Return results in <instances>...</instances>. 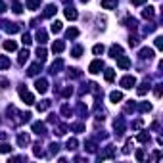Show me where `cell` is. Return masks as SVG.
I'll use <instances>...</instances> for the list:
<instances>
[{"label": "cell", "mask_w": 163, "mask_h": 163, "mask_svg": "<svg viewBox=\"0 0 163 163\" xmlns=\"http://www.w3.org/2000/svg\"><path fill=\"white\" fill-rule=\"evenodd\" d=\"M19 98L23 100L27 106H31V104H35V98H33V94L27 88H23V87H19Z\"/></svg>", "instance_id": "6da1fadb"}, {"label": "cell", "mask_w": 163, "mask_h": 163, "mask_svg": "<svg viewBox=\"0 0 163 163\" xmlns=\"http://www.w3.org/2000/svg\"><path fill=\"white\" fill-rule=\"evenodd\" d=\"M134 84H136V79H134L132 75H127V77H123V79H121V87L123 88H132Z\"/></svg>", "instance_id": "7a4b0ae2"}, {"label": "cell", "mask_w": 163, "mask_h": 163, "mask_svg": "<svg viewBox=\"0 0 163 163\" xmlns=\"http://www.w3.org/2000/svg\"><path fill=\"white\" fill-rule=\"evenodd\" d=\"M102 67H104V63L100 61V60H94L90 63V67H88V71L92 73V75H96V73H100L102 71Z\"/></svg>", "instance_id": "3957f363"}, {"label": "cell", "mask_w": 163, "mask_h": 163, "mask_svg": "<svg viewBox=\"0 0 163 163\" xmlns=\"http://www.w3.org/2000/svg\"><path fill=\"white\" fill-rule=\"evenodd\" d=\"M35 88H37L40 94H44V92L48 90V83H46V79H37V81H35Z\"/></svg>", "instance_id": "277c9868"}, {"label": "cell", "mask_w": 163, "mask_h": 163, "mask_svg": "<svg viewBox=\"0 0 163 163\" xmlns=\"http://www.w3.org/2000/svg\"><path fill=\"white\" fill-rule=\"evenodd\" d=\"M115 60H117V65L121 67V69H129V67H131V60L125 58V56H117Z\"/></svg>", "instance_id": "5b68a950"}, {"label": "cell", "mask_w": 163, "mask_h": 163, "mask_svg": "<svg viewBox=\"0 0 163 163\" xmlns=\"http://www.w3.org/2000/svg\"><path fill=\"white\" fill-rule=\"evenodd\" d=\"M63 50H65V42H63V40L54 42V46H52V52H54V54H61Z\"/></svg>", "instance_id": "8992f818"}, {"label": "cell", "mask_w": 163, "mask_h": 163, "mask_svg": "<svg viewBox=\"0 0 163 163\" xmlns=\"http://www.w3.org/2000/svg\"><path fill=\"white\" fill-rule=\"evenodd\" d=\"M65 17L67 19H77V17H79V13H77V10L73 8V6H67V8H65Z\"/></svg>", "instance_id": "52a82bcc"}, {"label": "cell", "mask_w": 163, "mask_h": 163, "mask_svg": "<svg viewBox=\"0 0 163 163\" xmlns=\"http://www.w3.org/2000/svg\"><path fill=\"white\" fill-rule=\"evenodd\" d=\"M140 58L142 60H152L154 58V50L152 48H142V50H140Z\"/></svg>", "instance_id": "ba28073f"}, {"label": "cell", "mask_w": 163, "mask_h": 163, "mask_svg": "<svg viewBox=\"0 0 163 163\" xmlns=\"http://www.w3.org/2000/svg\"><path fill=\"white\" fill-rule=\"evenodd\" d=\"M40 69H42V65H40V61H39V63H33L27 73H29L31 77H35V75H39V73H40Z\"/></svg>", "instance_id": "9c48e42d"}, {"label": "cell", "mask_w": 163, "mask_h": 163, "mask_svg": "<svg viewBox=\"0 0 163 163\" xmlns=\"http://www.w3.org/2000/svg\"><path fill=\"white\" fill-rule=\"evenodd\" d=\"M121 46H119V44H113L111 48H109V56H111V58H117V56H121Z\"/></svg>", "instance_id": "30bf717a"}, {"label": "cell", "mask_w": 163, "mask_h": 163, "mask_svg": "<svg viewBox=\"0 0 163 163\" xmlns=\"http://www.w3.org/2000/svg\"><path fill=\"white\" fill-rule=\"evenodd\" d=\"M56 10H58V8H56V4H48L46 10H44V17H52L56 13Z\"/></svg>", "instance_id": "8fae6325"}, {"label": "cell", "mask_w": 163, "mask_h": 163, "mask_svg": "<svg viewBox=\"0 0 163 163\" xmlns=\"http://www.w3.org/2000/svg\"><path fill=\"white\" fill-rule=\"evenodd\" d=\"M102 8H106V10L117 8V2H115V0H102Z\"/></svg>", "instance_id": "7c38bea8"}, {"label": "cell", "mask_w": 163, "mask_h": 163, "mask_svg": "<svg viewBox=\"0 0 163 163\" xmlns=\"http://www.w3.org/2000/svg\"><path fill=\"white\" fill-rule=\"evenodd\" d=\"M109 100L117 104V102H121V100H123V94H121V92H117V90H113L111 94H109Z\"/></svg>", "instance_id": "4fadbf2b"}, {"label": "cell", "mask_w": 163, "mask_h": 163, "mask_svg": "<svg viewBox=\"0 0 163 163\" xmlns=\"http://www.w3.org/2000/svg\"><path fill=\"white\" fill-rule=\"evenodd\" d=\"M46 56H48V52L44 50V48H40V46H39V48H37V58H39V61H44V60H46Z\"/></svg>", "instance_id": "5bb4252c"}, {"label": "cell", "mask_w": 163, "mask_h": 163, "mask_svg": "<svg viewBox=\"0 0 163 163\" xmlns=\"http://www.w3.org/2000/svg\"><path fill=\"white\" fill-rule=\"evenodd\" d=\"M16 48H17V44H16L13 40H6V42H4V50H8V52H13Z\"/></svg>", "instance_id": "9a60e30c"}, {"label": "cell", "mask_w": 163, "mask_h": 163, "mask_svg": "<svg viewBox=\"0 0 163 163\" xmlns=\"http://www.w3.org/2000/svg\"><path fill=\"white\" fill-rule=\"evenodd\" d=\"M17 144H19V146H27V144H29V136L21 132L19 136H17Z\"/></svg>", "instance_id": "2e32d148"}, {"label": "cell", "mask_w": 163, "mask_h": 163, "mask_svg": "<svg viewBox=\"0 0 163 163\" xmlns=\"http://www.w3.org/2000/svg\"><path fill=\"white\" fill-rule=\"evenodd\" d=\"M27 58H29V50L25 48V50H21V52H19V65H23V63L27 61Z\"/></svg>", "instance_id": "e0dca14e"}, {"label": "cell", "mask_w": 163, "mask_h": 163, "mask_svg": "<svg viewBox=\"0 0 163 163\" xmlns=\"http://www.w3.org/2000/svg\"><path fill=\"white\" fill-rule=\"evenodd\" d=\"M27 8H29V10H37L39 8V6H40V0H27Z\"/></svg>", "instance_id": "ac0fdd59"}, {"label": "cell", "mask_w": 163, "mask_h": 163, "mask_svg": "<svg viewBox=\"0 0 163 163\" xmlns=\"http://www.w3.org/2000/svg\"><path fill=\"white\" fill-rule=\"evenodd\" d=\"M48 108H50V102H48V100H42V102L37 104V109H39V111H46Z\"/></svg>", "instance_id": "d6986e66"}, {"label": "cell", "mask_w": 163, "mask_h": 163, "mask_svg": "<svg viewBox=\"0 0 163 163\" xmlns=\"http://www.w3.org/2000/svg\"><path fill=\"white\" fill-rule=\"evenodd\" d=\"M8 67H10V58L0 56V69H8Z\"/></svg>", "instance_id": "ffe728a7"}, {"label": "cell", "mask_w": 163, "mask_h": 163, "mask_svg": "<svg viewBox=\"0 0 163 163\" xmlns=\"http://www.w3.org/2000/svg\"><path fill=\"white\" fill-rule=\"evenodd\" d=\"M37 40L40 42V44H44V42L48 40V35H46V31H39V33H37Z\"/></svg>", "instance_id": "44dd1931"}, {"label": "cell", "mask_w": 163, "mask_h": 163, "mask_svg": "<svg viewBox=\"0 0 163 163\" xmlns=\"http://www.w3.org/2000/svg\"><path fill=\"white\" fill-rule=\"evenodd\" d=\"M33 131L37 132V134H42L46 129H44V125H42V123H33Z\"/></svg>", "instance_id": "7402d4cb"}, {"label": "cell", "mask_w": 163, "mask_h": 163, "mask_svg": "<svg viewBox=\"0 0 163 163\" xmlns=\"http://www.w3.org/2000/svg\"><path fill=\"white\" fill-rule=\"evenodd\" d=\"M154 10H155V8H152V6H150V8H146V10L142 12V16H144L146 19H152V17H154V13H155Z\"/></svg>", "instance_id": "603a6c76"}, {"label": "cell", "mask_w": 163, "mask_h": 163, "mask_svg": "<svg viewBox=\"0 0 163 163\" xmlns=\"http://www.w3.org/2000/svg\"><path fill=\"white\" fill-rule=\"evenodd\" d=\"M115 131H117L119 134L125 131V123H123V119H117V121H115Z\"/></svg>", "instance_id": "cb8c5ba5"}, {"label": "cell", "mask_w": 163, "mask_h": 163, "mask_svg": "<svg viewBox=\"0 0 163 163\" xmlns=\"http://www.w3.org/2000/svg\"><path fill=\"white\" fill-rule=\"evenodd\" d=\"M148 88H150V84H148V83H144V84H140V88L136 90V92H138V96H144L146 92H148Z\"/></svg>", "instance_id": "d4e9b609"}, {"label": "cell", "mask_w": 163, "mask_h": 163, "mask_svg": "<svg viewBox=\"0 0 163 163\" xmlns=\"http://www.w3.org/2000/svg\"><path fill=\"white\" fill-rule=\"evenodd\" d=\"M50 31H52V33H60V31H61V21H54L52 27H50Z\"/></svg>", "instance_id": "484cf974"}, {"label": "cell", "mask_w": 163, "mask_h": 163, "mask_svg": "<svg viewBox=\"0 0 163 163\" xmlns=\"http://www.w3.org/2000/svg\"><path fill=\"white\" fill-rule=\"evenodd\" d=\"M113 79H115V73H113V69H106V81L111 83Z\"/></svg>", "instance_id": "4316f807"}, {"label": "cell", "mask_w": 163, "mask_h": 163, "mask_svg": "<svg viewBox=\"0 0 163 163\" xmlns=\"http://www.w3.org/2000/svg\"><path fill=\"white\" fill-rule=\"evenodd\" d=\"M77 35H79V31H77L75 27H73V29H67V33H65V37H67V39H75Z\"/></svg>", "instance_id": "83f0119b"}, {"label": "cell", "mask_w": 163, "mask_h": 163, "mask_svg": "<svg viewBox=\"0 0 163 163\" xmlns=\"http://www.w3.org/2000/svg\"><path fill=\"white\" fill-rule=\"evenodd\" d=\"M77 146H79V142H77V140L75 138H71V140H69V142H67V150L69 152H71V150H75V148Z\"/></svg>", "instance_id": "f1b7e54d"}, {"label": "cell", "mask_w": 163, "mask_h": 163, "mask_svg": "<svg viewBox=\"0 0 163 163\" xmlns=\"http://www.w3.org/2000/svg\"><path fill=\"white\" fill-rule=\"evenodd\" d=\"M138 140L142 144H146V142H150V134H146V132H142V134H138Z\"/></svg>", "instance_id": "f546056e"}, {"label": "cell", "mask_w": 163, "mask_h": 163, "mask_svg": "<svg viewBox=\"0 0 163 163\" xmlns=\"http://www.w3.org/2000/svg\"><path fill=\"white\" fill-rule=\"evenodd\" d=\"M13 12H16V13H21V12H23V6H21L17 0H13Z\"/></svg>", "instance_id": "4dcf8cb0"}, {"label": "cell", "mask_w": 163, "mask_h": 163, "mask_svg": "<svg viewBox=\"0 0 163 163\" xmlns=\"http://www.w3.org/2000/svg\"><path fill=\"white\" fill-rule=\"evenodd\" d=\"M67 132V127L65 125H60L58 129H56V134H58V136H61V134H65Z\"/></svg>", "instance_id": "1f68e13d"}, {"label": "cell", "mask_w": 163, "mask_h": 163, "mask_svg": "<svg viewBox=\"0 0 163 163\" xmlns=\"http://www.w3.org/2000/svg\"><path fill=\"white\" fill-rule=\"evenodd\" d=\"M61 65H63V61L58 60V61H56L54 65H52V73H58V69H61Z\"/></svg>", "instance_id": "d6a6232c"}, {"label": "cell", "mask_w": 163, "mask_h": 163, "mask_svg": "<svg viewBox=\"0 0 163 163\" xmlns=\"http://www.w3.org/2000/svg\"><path fill=\"white\" fill-rule=\"evenodd\" d=\"M0 152H2V154H8V152H12L10 144H0Z\"/></svg>", "instance_id": "836d02e7"}, {"label": "cell", "mask_w": 163, "mask_h": 163, "mask_svg": "<svg viewBox=\"0 0 163 163\" xmlns=\"http://www.w3.org/2000/svg\"><path fill=\"white\" fill-rule=\"evenodd\" d=\"M81 54H83V46H75L73 48V56H75V58H79Z\"/></svg>", "instance_id": "e575fe53"}, {"label": "cell", "mask_w": 163, "mask_h": 163, "mask_svg": "<svg viewBox=\"0 0 163 163\" xmlns=\"http://www.w3.org/2000/svg\"><path fill=\"white\" fill-rule=\"evenodd\" d=\"M21 40H23V44H27V46L33 42V40H31V35H23V37H21Z\"/></svg>", "instance_id": "d590c367"}, {"label": "cell", "mask_w": 163, "mask_h": 163, "mask_svg": "<svg viewBox=\"0 0 163 163\" xmlns=\"http://www.w3.org/2000/svg\"><path fill=\"white\" fill-rule=\"evenodd\" d=\"M92 52H94V54H102L104 52V46L102 44H96L94 48H92Z\"/></svg>", "instance_id": "8d00e7d4"}, {"label": "cell", "mask_w": 163, "mask_h": 163, "mask_svg": "<svg viewBox=\"0 0 163 163\" xmlns=\"http://www.w3.org/2000/svg\"><path fill=\"white\" fill-rule=\"evenodd\" d=\"M131 148H132V140H129V142H127V146L123 148V154H131Z\"/></svg>", "instance_id": "74e56055"}, {"label": "cell", "mask_w": 163, "mask_h": 163, "mask_svg": "<svg viewBox=\"0 0 163 163\" xmlns=\"http://www.w3.org/2000/svg\"><path fill=\"white\" fill-rule=\"evenodd\" d=\"M155 48H159V50L163 48V37H157V39H155Z\"/></svg>", "instance_id": "f35d334b"}, {"label": "cell", "mask_w": 163, "mask_h": 163, "mask_svg": "<svg viewBox=\"0 0 163 163\" xmlns=\"http://www.w3.org/2000/svg\"><path fill=\"white\" fill-rule=\"evenodd\" d=\"M140 109H142V111H150L152 106H150V104H140Z\"/></svg>", "instance_id": "ab89813d"}, {"label": "cell", "mask_w": 163, "mask_h": 163, "mask_svg": "<svg viewBox=\"0 0 163 163\" xmlns=\"http://www.w3.org/2000/svg\"><path fill=\"white\" fill-rule=\"evenodd\" d=\"M129 44H131V46H138V39H136V37H131Z\"/></svg>", "instance_id": "60d3db41"}, {"label": "cell", "mask_w": 163, "mask_h": 163, "mask_svg": "<svg viewBox=\"0 0 163 163\" xmlns=\"http://www.w3.org/2000/svg\"><path fill=\"white\" fill-rule=\"evenodd\" d=\"M140 127H142V119H138V121L132 123V129H140Z\"/></svg>", "instance_id": "b9f144b4"}, {"label": "cell", "mask_w": 163, "mask_h": 163, "mask_svg": "<svg viewBox=\"0 0 163 163\" xmlns=\"http://www.w3.org/2000/svg\"><path fill=\"white\" fill-rule=\"evenodd\" d=\"M61 113H63V115H69V113H71V109H69V106H63V108H61Z\"/></svg>", "instance_id": "7bdbcfd3"}, {"label": "cell", "mask_w": 163, "mask_h": 163, "mask_svg": "<svg viewBox=\"0 0 163 163\" xmlns=\"http://www.w3.org/2000/svg\"><path fill=\"white\" fill-rule=\"evenodd\" d=\"M136 159H138V161H142V159H144V152H142V150H138V152H136Z\"/></svg>", "instance_id": "ee69618b"}, {"label": "cell", "mask_w": 163, "mask_h": 163, "mask_svg": "<svg viewBox=\"0 0 163 163\" xmlns=\"http://www.w3.org/2000/svg\"><path fill=\"white\" fill-rule=\"evenodd\" d=\"M146 0H132V6H142Z\"/></svg>", "instance_id": "f6af8a7d"}, {"label": "cell", "mask_w": 163, "mask_h": 163, "mask_svg": "<svg viewBox=\"0 0 163 163\" xmlns=\"http://www.w3.org/2000/svg\"><path fill=\"white\" fill-rule=\"evenodd\" d=\"M155 96H157V98L161 96V84H157V87H155Z\"/></svg>", "instance_id": "bcb514c9"}, {"label": "cell", "mask_w": 163, "mask_h": 163, "mask_svg": "<svg viewBox=\"0 0 163 163\" xmlns=\"http://www.w3.org/2000/svg\"><path fill=\"white\" fill-rule=\"evenodd\" d=\"M2 12H6V4L2 2V0H0V13H2Z\"/></svg>", "instance_id": "7dc6e473"}, {"label": "cell", "mask_w": 163, "mask_h": 163, "mask_svg": "<svg viewBox=\"0 0 163 163\" xmlns=\"http://www.w3.org/2000/svg\"><path fill=\"white\" fill-rule=\"evenodd\" d=\"M6 136H8L6 132H0V140H6Z\"/></svg>", "instance_id": "c3c4849f"}, {"label": "cell", "mask_w": 163, "mask_h": 163, "mask_svg": "<svg viewBox=\"0 0 163 163\" xmlns=\"http://www.w3.org/2000/svg\"><path fill=\"white\" fill-rule=\"evenodd\" d=\"M83 2H88V0H83Z\"/></svg>", "instance_id": "681fc988"}]
</instances>
